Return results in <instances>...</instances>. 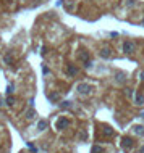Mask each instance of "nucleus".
Instances as JSON below:
<instances>
[{
	"mask_svg": "<svg viewBox=\"0 0 144 153\" xmlns=\"http://www.w3.org/2000/svg\"><path fill=\"white\" fill-rule=\"evenodd\" d=\"M84 68H87V69H89V68H92V61H91V60L84 61Z\"/></svg>",
	"mask_w": 144,
	"mask_h": 153,
	"instance_id": "nucleus-18",
	"label": "nucleus"
},
{
	"mask_svg": "<svg viewBox=\"0 0 144 153\" xmlns=\"http://www.w3.org/2000/svg\"><path fill=\"white\" fill-rule=\"evenodd\" d=\"M50 100H58V95L57 93H52V95H50Z\"/></svg>",
	"mask_w": 144,
	"mask_h": 153,
	"instance_id": "nucleus-20",
	"label": "nucleus"
},
{
	"mask_svg": "<svg viewBox=\"0 0 144 153\" xmlns=\"http://www.w3.org/2000/svg\"><path fill=\"white\" fill-rule=\"evenodd\" d=\"M62 106H63V108H68V106H70V102H63Z\"/></svg>",
	"mask_w": 144,
	"mask_h": 153,
	"instance_id": "nucleus-21",
	"label": "nucleus"
},
{
	"mask_svg": "<svg viewBox=\"0 0 144 153\" xmlns=\"http://www.w3.org/2000/svg\"><path fill=\"white\" fill-rule=\"evenodd\" d=\"M34 116H36V111H34L33 108H31V110H29L28 113H26V119H33Z\"/></svg>",
	"mask_w": 144,
	"mask_h": 153,
	"instance_id": "nucleus-13",
	"label": "nucleus"
},
{
	"mask_svg": "<svg viewBox=\"0 0 144 153\" xmlns=\"http://www.w3.org/2000/svg\"><path fill=\"white\" fill-rule=\"evenodd\" d=\"M68 126H70V119H66V118H60V119L57 121V129H60V131H62V129H66Z\"/></svg>",
	"mask_w": 144,
	"mask_h": 153,
	"instance_id": "nucleus-3",
	"label": "nucleus"
},
{
	"mask_svg": "<svg viewBox=\"0 0 144 153\" xmlns=\"http://www.w3.org/2000/svg\"><path fill=\"white\" fill-rule=\"evenodd\" d=\"M133 132L136 135H144V126H133Z\"/></svg>",
	"mask_w": 144,
	"mask_h": 153,
	"instance_id": "nucleus-7",
	"label": "nucleus"
},
{
	"mask_svg": "<svg viewBox=\"0 0 144 153\" xmlns=\"http://www.w3.org/2000/svg\"><path fill=\"white\" fill-rule=\"evenodd\" d=\"M91 153H104V148L100 147V145H94L92 150H91Z\"/></svg>",
	"mask_w": 144,
	"mask_h": 153,
	"instance_id": "nucleus-11",
	"label": "nucleus"
},
{
	"mask_svg": "<svg viewBox=\"0 0 144 153\" xmlns=\"http://www.w3.org/2000/svg\"><path fill=\"white\" fill-rule=\"evenodd\" d=\"M99 55H100V58H105V60H107V58H110V56H112V50H110V48H102Z\"/></svg>",
	"mask_w": 144,
	"mask_h": 153,
	"instance_id": "nucleus-6",
	"label": "nucleus"
},
{
	"mask_svg": "<svg viewBox=\"0 0 144 153\" xmlns=\"http://www.w3.org/2000/svg\"><path fill=\"white\" fill-rule=\"evenodd\" d=\"M121 147H123L125 150L131 148V147H133V140L130 139V137H123V139H121Z\"/></svg>",
	"mask_w": 144,
	"mask_h": 153,
	"instance_id": "nucleus-4",
	"label": "nucleus"
},
{
	"mask_svg": "<svg viewBox=\"0 0 144 153\" xmlns=\"http://www.w3.org/2000/svg\"><path fill=\"white\" fill-rule=\"evenodd\" d=\"M139 153H144V145L141 147V150H139Z\"/></svg>",
	"mask_w": 144,
	"mask_h": 153,
	"instance_id": "nucleus-23",
	"label": "nucleus"
},
{
	"mask_svg": "<svg viewBox=\"0 0 144 153\" xmlns=\"http://www.w3.org/2000/svg\"><path fill=\"white\" fill-rule=\"evenodd\" d=\"M134 102H136V105H143L144 103V97L141 95V93H138V95H136V98H134Z\"/></svg>",
	"mask_w": 144,
	"mask_h": 153,
	"instance_id": "nucleus-12",
	"label": "nucleus"
},
{
	"mask_svg": "<svg viewBox=\"0 0 144 153\" xmlns=\"http://www.w3.org/2000/svg\"><path fill=\"white\" fill-rule=\"evenodd\" d=\"M66 74H68V76H76V74H78V68H76V66H74V64H68V66H66Z\"/></svg>",
	"mask_w": 144,
	"mask_h": 153,
	"instance_id": "nucleus-5",
	"label": "nucleus"
},
{
	"mask_svg": "<svg viewBox=\"0 0 144 153\" xmlns=\"http://www.w3.org/2000/svg\"><path fill=\"white\" fill-rule=\"evenodd\" d=\"M45 127H47V123H45V121H39V123H37V129H39V131H44Z\"/></svg>",
	"mask_w": 144,
	"mask_h": 153,
	"instance_id": "nucleus-14",
	"label": "nucleus"
},
{
	"mask_svg": "<svg viewBox=\"0 0 144 153\" xmlns=\"http://www.w3.org/2000/svg\"><path fill=\"white\" fill-rule=\"evenodd\" d=\"M3 61H5V64H13V58H12L10 55H5Z\"/></svg>",
	"mask_w": 144,
	"mask_h": 153,
	"instance_id": "nucleus-16",
	"label": "nucleus"
},
{
	"mask_svg": "<svg viewBox=\"0 0 144 153\" xmlns=\"http://www.w3.org/2000/svg\"><path fill=\"white\" fill-rule=\"evenodd\" d=\"M143 26H144V18H143Z\"/></svg>",
	"mask_w": 144,
	"mask_h": 153,
	"instance_id": "nucleus-24",
	"label": "nucleus"
},
{
	"mask_svg": "<svg viewBox=\"0 0 144 153\" xmlns=\"http://www.w3.org/2000/svg\"><path fill=\"white\" fill-rule=\"evenodd\" d=\"M5 103L8 105V106H12V105H15V98H13V97H7V100H5Z\"/></svg>",
	"mask_w": 144,
	"mask_h": 153,
	"instance_id": "nucleus-15",
	"label": "nucleus"
},
{
	"mask_svg": "<svg viewBox=\"0 0 144 153\" xmlns=\"http://www.w3.org/2000/svg\"><path fill=\"white\" fill-rule=\"evenodd\" d=\"M115 79H117V82H118V84H123L126 77H125L123 72H117V74H115Z\"/></svg>",
	"mask_w": 144,
	"mask_h": 153,
	"instance_id": "nucleus-8",
	"label": "nucleus"
},
{
	"mask_svg": "<svg viewBox=\"0 0 144 153\" xmlns=\"http://www.w3.org/2000/svg\"><path fill=\"white\" fill-rule=\"evenodd\" d=\"M125 93H126V97H128V98H131V97L134 95V92H133L131 89H126V90H125Z\"/></svg>",
	"mask_w": 144,
	"mask_h": 153,
	"instance_id": "nucleus-17",
	"label": "nucleus"
},
{
	"mask_svg": "<svg viewBox=\"0 0 144 153\" xmlns=\"http://www.w3.org/2000/svg\"><path fill=\"white\" fill-rule=\"evenodd\" d=\"M139 79H141V81H144V71H141V72H139Z\"/></svg>",
	"mask_w": 144,
	"mask_h": 153,
	"instance_id": "nucleus-22",
	"label": "nucleus"
},
{
	"mask_svg": "<svg viewBox=\"0 0 144 153\" xmlns=\"http://www.w3.org/2000/svg\"><path fill=\"white\" fill-rule=\"evenodd\" d=\"M79 60H81L83 63L87 61V60H89V53H87V52H81V53H79Z\"/></svg>",
	"mask_w": 144,
	"mask_h": 153,
	"instance_id": "nucleus-10",
	"label": "nucleus"
},
{
	"mask_svg": "<svg viewBox=\"0 0 144 153\" xmlns=\"http://www.w3.org/2000/svg\"><path fill=\"white\" fill-rule=\"evenodd\" d=\"M102 134H104L105 137H112V135H113V131H112V129L109 127V126H105V127L102 129Z\"/></svg>",
	"mask_w": 144,
	"mask_h": 153,
	"instance_id": "nucleus-9",
	"label": "nucleus"
},
{
	"mask_svg": "<svg viewBox=\"0 0 144 153\" xmlns=\"http://www.w3.org/2000/svg\"><path fill=\"white\" fill-rule=\"evenodd\" d=\"M13 90H15V85H13V84H10L8 87H7V92H8V95H10V93L13 92Z\"/></svg>",
	"mask_w": 144,
	"mask_h": 153,
	"instance_id": "nucleus-19",
	"label": "nucleus"
},
{
	"mask_svg": "<svg viewBox=\"0 0 144 153\" xmlns=\"http://www.w3.org/2000/svg\"><path fill=\"white\" fill-rule=\"evenodd\" d=\"M134 48H136V45H134V42L133 40H126V42H123V52L125 53H133L134 52Z\"/></svg>",
	"mask_w": 144,
	"mask_h": 153,
	"instance_id": "nucleus-2",
	"label": "nucleus"
},
{
	"mask_svg": "<svg viewBox=\"0 0 144 153\" xmlns=\"http://www.w3.org/2000/svg\"><path fill=\"white\" fill-rule=\"evenodd\" d=\"M76 90H78V93H81V95H89L91 93V85L86 84V82H83V84L76 85Z\"/></svg>",
	"mask_w": 144,
	"mask_h": 153,
	"instance_id": "nucleus-1",
	"label": "nucleus"
}]
</instances>
